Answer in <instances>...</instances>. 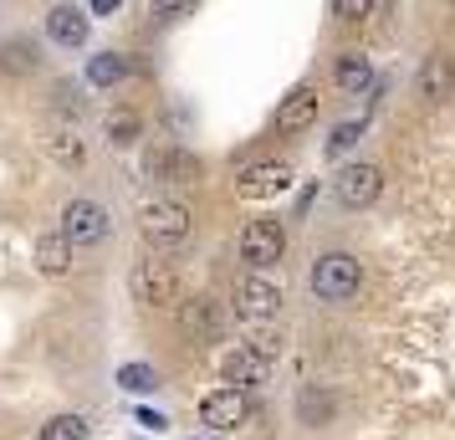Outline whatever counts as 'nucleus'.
<instances>
[{"label":"nucleus","mask_w":455,"mask_h":440,"mask_svg":"<svg viewBox=\"0 0 455 440\" xmlns=\"http://www.w3.org/2000/svg\"><path fill=\"white\" fill-rule=\"evenodd\" d=\"M369 57H343L338 62V87H348V92H363L369 87Z\"/></svg>","instance_id":"nucleus-21"},{"label":"nucleus","mask_w":455,"mask_h":440,"mask_svg":"<svg viewBox=\"0 0 455 440\" xmlns=\"http://www.w3.org/2000/svg\"><path fill=\"white\" fill-rule=\"evenodd\" d=\"M92 11H118V0H92Z\"/></svg>","instance_id":"nucleus-29"},{"label":"nucleus","mask_w":455,"mask_h":440,"mask_svg":"<svg viewBox=\"0 0 455 440\" xmlns=\"http://www.w3.org/2000/svg\"><path fill=\"white\" fill-rule=\"evenodd\" d=\"M36 261H42L46 276H62L67 267H72V241H67V236H42V241H36Z\"/></svg>","instance_id":"nucleus-16"},{"label":"nucleus","mask_w":455,"mask_h":440,"mask_svg":"<svg viewBox=\"0 0 455 440\" xmlns=\"http://www.w3.org/2000/svg\"><path fill=\"white\" fill-rule=\"evenodd\" d=\"M36 67V46L31 42H5L0 46V72H11V77H21Z\"/></svg>","instance_id":"nucleus-19"},{"label":"nucleus","mask_w":455,"mask_h":440,"mask_svg":"<svg viewBox=\"0 0 455 440\" xmlns=\"http://www.w3.org/2000/svg\"><path fill=\"white\" fill-rule=\"evenodd\" d=\"M46 36L62 42V46H83L87 42V16L77 5H57V11L46 16Z\"/></svg>","instance_id":"nucleus-13"},{"label":"nucleus","mask_w":455,"mask_h":440,"mask_svg":"<svg viewBox=\"0 0 455 440\" xmlns=\"http://www.w3.org/2000/svg\"><path fill=\"white\" fill-rule=\"evenodd\" d=\"M251 348H256L261 358H276V348H282V338L271 333L267 323H256V333H251Z\"/></svg>","instance_id":"nucleus-24"},{"label":"nucleus","mask_w":455,"mask_h":440,"mask_svg":"<svg viewBox=\"0 0 455 440\" xmlns=\"http://www.w3.org/2000/svg\"><path fill=\"white\" fill-rule=\"evenodd\" d=\"M291 185V169L287 164H251L241 180H235V189L246 195V200H271V195H282V189Z\"/></svg>","instance_id":"nucleus-10"},{"label":"nucleus","mask_w":455,"mask_h":440,"mask_svg":"<svg viewBox=\"0 0 455 440\" xmlns=\"http://www.w3.org/2000/svg\"><path fill=\"white\" fill-rule=\"evenodd\" d=\"M282 252H287V231L276 226V220H251L246 231H241V261L246 267H276L282 261Z\"/></svg>","instance_id":"nucleus-4"},{"label":"nucleus","mask_w":455,"mask_h":440,"mask_svg":"<svg viewBox=\"0 0 455 440\" xmlns=\"http://www.w3.org/2000/svg\"><path fill=\"white\" fill-rule=\"evenodd\" d=\"M108 133H113V144H133L139 139V118L133 113H113L108 118Z\"/></svg>","instance_id":"nucleus-22"},{"label":"nucleus","mask_w":455,"mask_h":440,"mask_svg":"<svg viewBox=\"0 0 455 440\" xmlns=\"http://www.w3.org/2000/svg\"><path fill=\"white\" fill-rule=\"evenodd\" d=\"M358 133H363L358 124H343V128L328 139V154H343V148H353V144H358Z\"/></svg>","instance_id":"nucleus-26"},{"label":"nucleus","mask_w":455,"mask_h":440,"mask_svg":"<svg viewBox=\"0 0 455 440\" xmlns=\"http://www.w3.org/2000/svg\"><path fill=\"white\" fill-rule=\"evenodd\" d=\"M148 169H154L159 180H169V185H189V180H200V159H189V154H180V148H164L159 159H148Z\"/></svg>","instance_id":"nucleus-15"},{"label":"nucleus","mask_w":455,"mask_h":440,"mask_svg":"<svg viewBox=\"0 0 455 440\" xmlns=\"http://www.w3.org/2000/svg\"><path fill=\"white\" fill-rule=\"evenodd\" d=\"M358 287H363V267H358L348 252L317 256V267H312V292L323 297V302H348Z\"/></svg>","instance_id":"nucleus-1"},{"label":"nucleus","mask_w":455,"mask_h":440,"mask_svg":"<svg viewBox=\"0 0 455 440\" xmlns=\"http://www.w3.org/2000/svg\"><path fill=\"white\" fill-rule=\"evenodd\" d=\"M62 236L72 246H98L108 236V210L98 205V200H72V205L62 210Z\"/></svg>","instance_id":"nucleus-5"},{"label":"nucleus","mask_w":455,"mask_h":440,"mask_svg":"<svg viewBox=\"0 0 455 440\" xmlns=\"http://www.w3.org/2000/svg\"><path fill=\"white\" fill-rule=\"evenodd\" d=\"M189 11V0H154V16H180Z\"/></svg>","instance_id":"nucleus-28"},{"label":"nucleus","mask_w":455,"mask_h":440,"mask_svg":"<svg viewBox=\"0 0 455 440\" xmlns=\"http://www.w3.org/2000/svg\"><path fill=\"white\" fill-rule=\"evenodd\" d=\"M124 384H128V389H154V374H148L144 364H128V369H124Z\"/></svg>","instance_id":"nucleus-27"},{"label":"nucleus","mask_w":455,"mask_h":440,"mask_svg":"<svg viewBox=\"0 0 455 440\" xmlns=\"http://www.w3.org/2000/svg\"><path fill=\"white\" fill-rule=\"evenodd\" d=\"M267 364H271V358H261L256 348H235V354L220 364V374L241 389V384H261V379H267Z\"/></svg>","instance_id":"nucleus-14"},{"label":"nucleus","mask_w":455,"mask_h":440,"mask_svg":"<svg viewBox=\"0 0 455 440\" xmlns=\"http://www.w3.org/2000/svg\"><path fill=\"white\" fill-rule=\"evenodd\" d=\"M139 226H144L148 246H180V241L189 236V210L174 205V200H159V205H144Z\"/></svg>","instance_id":"nucleus-3"},{"label":"nucleus","mask_w":455,"mask_h":440,"mask_svg":"<svg viewBox=\"0 0 455 440\" xmlns=\"http://www.w3.org/2000/svg\"><path fill=\"white\" fill-rule=\"evenodd\" d=\"M312 118H317V92L312 87H297L287 103H282V113H276V128L282 133H302V128H312Z\"/></svg>","instance_id":"nucleus-12"},{"label":"nucleus","mask_w":455,"mask_h":440,"mask_svg":"<svg viewBox=\"0 0 455 440\" xmlns=\"http://www.w3.org/2000/svg\"><path fill=\"white\" fill-rule=\"evenodd\" d=\"M180 328H185V338H195V343H215L220 328H226V317H220V308H215L210 297H189V302H180Z\"/></svg>","instance_id":"nucleus-9"},{"label":"nucleus","mask_w":455,"mask_h":440,"mask_svg":"<svg viewBox=\"0 0 455 440\" xmlns=\"http://www.w3.org/2000/svg\"><path fill=\"white\" fill-rule=\"evenodd\" d=\"M46 154H52L57 164H67V169H77L87 159V148H83L77 133H52V139H46Z\"/></svg>","instance_id":"nucleus-18"},{"label":"nucleus","mask_w":455,"mask_h":440,"mask_svg":"<svg viewBox=\"0 0 455 440\" xmlns=\"http://www.w3.org/2000/svg\"><path fill=\"white\" fill-rule=\"evenodd\" d=\"M451 5H455V0H451Z\"/></svg>","instance_id":"nucleus-30"},{"label":"nucleus","mask_w":455,"mask_h":440,"mask_svg":"<svg viewBox=\"0 0 455 440\" xmlns=\"http://www.w3.org/2000/svg\"><path fill=\"white\" fill-rule=\"evenodd\" d=\"M42 440H87V420L83 415H57L42 425Z\"/></svg>","instance_id":"nucleus-20"},{"label":"nucleus","mask_w":455,"mask_h":440,"mask_svg":"<svg viewBox=\"0 0 455 440\" xmlns=\"http://www.w3.org/2000/svg\"><path fill=\"white\" fill-rule=\"evenodd\" d=\"M332 11H338L343 21H363V16L373 11V0H332Z\"/></svg>","instance_id":"nucleus-25"},{"label":"nucleus","mask_w":455,"mask_h":440,"mask_svg":"<svg viewBox=\"0 0 455 440\" xmlns=\"http://www.w3.org/2000/svg\"><path fill=\"white\" fill-rule=\"evenodd\" d=\"M251 404H246V389H215V395L200 399V420H205L210 430H235V425H246Z\"/></svg>","instance_id":"nucleus-8"},{"label":"nucleus","mask_w":455,"mask_h":440,"mask_svg":"<svg viewBox=\"0 0 455 440\" xmlns=\"http://www.w3.org/2000/svg\"><path fill=\"white\" fill-rule=\"evenodd\" d=\"M128 287H133V297H139L144 308H169V302H180V276H174V267L159 261V256H144V261L133 267V276H128Z\"/></svg>","instance_id":"nucleus-2"},{"label":"nucleus","mask_w":455,"mask_h":440,"mask_svg":"<svg viewBox=\"0 0 455 440\" xmlns=\"http://www.w3.org/2000/svg\"><path fill=\"white\" fill-rule=\"evenodd\" d=\"M235 313L246 317V323H271V317L282 313V292L271 287L267 276H241L235 282Z\"/></svg>","instance_id":"nucleus-6"},{"label":"nucleus","mask_w":455,"mask_h":440,"mask_svg":"<svg viewBox=\"0 0 455 440\" xmlns=\"http://www.w3.org/2000/svg\"><path fill=\"white\" fill-rule=\"evenodd\" d=\"M379 189H384V174L373 164H348L343 174H338V185H332V195H338V205L348 210H363L379 200Z\"/></svg>","instance_id":"nucleus-7"},{"label":"nucleus","mask_w":455,"mask_h":440,"mask_svg":"<svg viewBox=\"0 0 455 440\" xmlns=\"http://www.w3.org/2000/svg\"><path fill=\"white\" fill-rule=\"evenodd\" d=\"M297 410H302V425H328L332 420V395L328 389H317V384H307L302 399H297Z\"/></svg>","instance_id":"nucleus-17"},{"label":"nucleus","mask_w":455,"mask_h":440,"mask_svg":"<svg viewBox=\"0 0 455 440\" xmlns=\"http://www.w3.org/2000/svg\"><path fill=\"white\" fill-rule=\"evenodd\" d=\"M451 92H455V62L445 52L425 57V67H419V98H425V103H445Z\"/></svg>","instance_id":"nucleus-11"},{"label":"nucleus","mask_w":455,"mask_h":440,"mask_svg":"<svg viewBox=\"0 0 455 440\" xmlns=\"http://www.w3.org/2000/svg\"><path fill=\"white\" fill-rule=\"evenodd\" d=\"M87 77H92V83H118V77H124V62H118V57H98V62L87 67Z\"/></svg>","instance_id":"nucleus-23"}]
</instances>
